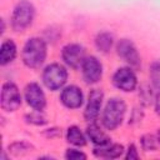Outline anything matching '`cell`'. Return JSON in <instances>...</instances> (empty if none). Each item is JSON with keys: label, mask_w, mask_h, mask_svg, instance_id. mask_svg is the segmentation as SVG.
<instances>
[{"label": "cell", "mask_w": 160, "mask_h": 160, "mask_svg": "<svg viewBox=\"0 0 160 160\" xmlns=\"http://www.w3.org/2000/svg\"><path fill=\"white\" fill-rule=\"evenodd\" d=\"M46 56V45L39 38L30 39L22 50V60L29 68H39Z\"/></svg>", "instance_id": "cell-1"}, {"label": "cell", "mask_w": 160, "mask_h": 160, "mask_svg": "<svg viewBox=\"0 0 160 160\" xmlns=\"http://www.w3.org/2000/svg\"><path fill=\"white\" fill-rule=\"evenodd\" d=\"M126 106L125 102L120 99H111L108 101L104 114H102V124L108 130L116 129L124 118Z\"/></svg>", "instance_id": "cell-2"}, {"label": "cell", "mask_w": 160, "mask_h": 160, "mask_svg": "<svg viewBox=\"0 0 160 160\" xmlns=\"http://www.w3.org/2000/svg\"><path fill=\"white\" fill-rule=\"evenodd\" d=\"M34 14H35L34 6L29 1H26V0L20 1L15 6L14 12H12V18H11L12 29L15 31L25 30L31 24L32 19H34Z\"/></svg>", "instance_id": "cell-3"}, {"label": "cell", "mask_w": 160, "mask_h": 160, "mask_svg": "<svg viewBox=\"0 0 160 160\" xmlns=\"http://www.w3.org/2000/svg\"><path fill=\"white\" fill-rule=\"evenodd\" d=\"M68 79V72L64 66L60 64H51L46 66V69L42 72V81L50 90H58L60 89Z\"/></svg>", "instance_id": "cell-4"}, {"label": "cell", "mask_w": 160, "mask_h": 160, "mask_svg": "<svg viewBox=\"0 0 160 160\" xmlns=\"http://www.w3.org/2000/svg\"><path fill=\"white\" fill-rule=\"evenodd\" d=\"M1 108L6 111H15L21 104V96L15 84L5 82L1 89Z\"/></svg>", "instance_id": "cell-5"}, {"label": "cell", "mask_w": 160, "mask_h": 160, "mask_svg": "<svg viewBox=\"0 0 160 160\" xmlns=\"http://www.w3.org/2000/svg\"><path fill=\"white\" fill-rule=\"evenodd\" d=\"M81 68H82L84 79L88 84H95L100 80L102 69H101V64L98 61L96 58L94 56L85 58L81 64Z\"/></svg>", "instance_id": "cell-6"}, {"label": "cell", "mask_w": 160, "mask_h": 160, "mask_svg": "<svg viewBox=\"0 0 160 160\" xmlns=\"http://www.w3.org/2000/svg\"><path fill=\"white\" fill-rule=\"evenodd\" d=\"M84 54V48L78 44H69L62 49V59L72 69H78L82 64Z\"/></svg>", "instance_id": "cell-7"}, {"label": "cell", "mask_w": 160, "mask_h": 160, "mask_svg": "<svg viewBox=\"0 0 160 160\" xmlns=\"http://www.w3.org/2000/svg\"><path fill=\"white\" fill-rule=\"evenodd\" d=\"M114 84L120 90L131 91L136 86V76L129 68H121L114 75Z\"/></svg>", "instance_id": "cell-8"}, {"label": "cell", "mask_w": 160, "mask_h": 160, "mask_svg": "<svg viewBox=\"0 0 160 160\" xmlns=\"http://www.w3.org/2000/svg\"><path fill=\"white\" fill-rule=\"evenodd\" d=\"M25 99L28 104L38 111H41L45 108V95L41 88L35 82H31L25 88Z\"/></svg>", "instance_id": "cell-9"}, {"label": "cell", "mask_w": 160, "mask_h": 160, "mask_svg": "<svg viewBox=\"0 0 160 160\" xmlns=\"http://www.w3.org/2000/svg\"><path fill=\"white\" fill-rule=\"evenodd\" d=\"M118 54L120 58H122L128 64L132 65V66H138L140 62V58L139 54L136 51V48L134 46V44L128 40V39H122L119 41L118 46Z\"/></svg>", "instance_id": "cell-10"}, {"label": "cell", "mask_w": 160, "mask_h": 160, "mask_svg": "<svg viewBox=\"0 0 160 160\" xmlns=\"http://www.w3.org/2000/svg\"><path fill=\"white\" fill-rule=\"evenodd\" d=\"M102 92L101 90H91L89 94V100H88V105L84 112V116L88 121H94L99 112H100V108H101V102H102Z\"/></svg>", "instance_id": "cell-11"}, {"label": "cell", "mask_w": 160, "mask_h": 160, "mask_svg": "<svg viewBox=\"0 0 160 160\" xmlns=\"http://www.w3.org/2000/svg\"><path fill=\"white\" fill-rule=\"evenodd\" d=\"M60 99L66 108L76 109V108H80L82 104V92L78 86L71 85L62 90Z\"/></svg>", "instance_id": "cell-12"}, {"label": "cell", "mask_w": 160, "mask_h": 160, "mask_svg": "<svg viewBox=\"0 0 160 160\" xmlns=\"http://www.w3.org/2000/svg\"><path fill=\"white\" fill-rule=\"evenodd\" d=\"M122 146L119 144H105V145H99V148L94 149V154L99 158H105V159H116L122 154Z\"/></svg>", "instance_id": "cell-13"}, {"label": "cell", "mask_w": 160, "mask_h": 160, "mask_svg": "<svg viewBox=\"0 0 160 160\" xmlns=\"http://www.w3.org/2000/svg\"><path fill=\"white\" fill-rule=\"evenodd\" d=\"M86 134H88V136L90 138V140H91L94 144H96V145H105V144H108V142L110 141L109 136H108L105 132H102V131L100 130V128H99L96 124H94V122L88 126Z\"/></svg>", "instance_id": "cell-14"}, {"label": "cell", "mask_w": 160, "mask_h": 160, "mask_svg": "<svg viewBox=\"0 0 160 160\" xmlns=\"http://www.w3.org/2000/svg\"><path fill=\"white\" fill-rule=\"evenodd\" d=\"M16 55V46L11 40H6L2 42L1 49H0V64L6 65L10 61L14 60Z\"/></svg>", "instance_id": "cell-15"}, {"label": "cell", "mask_w": 160, "mask_h": 160, "mask_svg": "<svg viewBox=\"0 0 160 160\" xmlns=\"http://www.w3.org/2000/svg\"><path fill=\"white\" fill-rule=\"evenodd\" d=\"M66 138H68V141L71 142L72 145H76V146L85 145V138H84L82 132L79 130L78 126H70L68 129Z\"/></svg>", "instance_id": "cell-16"}, {"label": "cell", "mask_w": 160, "mask_h": 160, "mask_svg": "<svg viewBox=\"0 0 160 160\" xmlns=\"http://www.w3.org/2000/svg\"><path fill=\"white\" fill-rule=\"evenodd\" d=\"M95 44H96V48L100 51L106 52V51H109V49L112 45V36L110 34H108V32H101V34H99L96 36Z\"/></svg>", "instance_id": "cell-17"}, {"label": "cell", "mask_w": 160, "mask_h": 160, "mask_svg": "<svg viewBox=\"0 0 160 160\" xmlns=\"http://www.w3.org/2000/svg\"><path fill=\"white\" fill-rule=\"evenodd\" d=\"M150 78L154 86L160 88V61H155L150 66Z\"/></svg>", "instance_id": "cell-18"}, {"label": "cell", "mask_w": 160, "mask_h": 160, "mask_svg": "<svg viewBox=\"0 0 160 160\" xmlns=\"http://www.w3.org/2000/svg\"><path fill=\"white\" fill-rule=\"evenodd\" d=\"M26 119H28V122L36 124V125H42V124H45V122H46L45 118L40 114V111H39V112H31L30 115H28V116H26Z\"/></svg>", "instance_id": "cell-19"}, {"label": "cell", "mask_w": 160, "mask_h": 160, "mask_svg": "<svg viewBox=\"0 0 160 160\" xmlns=\"http://www.w3.org/2000/svg\"><path fill=\"white\" fill-rule=\"evenodd\" d=\"M65 158L69 160H80V159H86V155L81 151L74 150V149H69L65 154Z\"/></svg>", "instance_id": "cell-20"}, {"label": "cell", "mask_w": 160, "mask_h": 160, "mask_svg": "<svg viewBox=\"0 0 160 160\" xmlns=\"http://www.w3.org/2000/svg\"><path fill=\"white\" fill-rule=\"evenodd\" d=\"M141 144H142V146H144L145 150H154L155 149V139L151 135L144 136L142 140H141Z\"/></svg>", "instance_id": "cell-21"}, {"label": "cell", "mask_w": 160, "mask_h": 160, "mask_svg": "<svg viewBox=\"0 0 160 160\" xmlns=\"http://www.w3.org/2000/svg\"><path fill=\"white\" fill-rule=\"evenodd\" d=\"M126 159H128V160H131V159H138V152H136V148H135V145H132V144H131V145L129 146Z\"/></svg>", "instance_id": "cell-22"}, {"label": "cell", "mask_w": 160, "mask_h": 160, "mask_svg": "<svg viewBox=\"0 0 160 160\" xmlns=\"http://www.w3.org/2000/svg\"><path fill=\"white\" fill-rule=\"evenodd\" d=\"M155 110H156V112L160 115V92L156 95V98H155Z\"/></svg>", "instance_id": "cell-23"}, {"label": "cell", "mask_w": 160, "mask_h": 160, "mask_svg": "<svg viewBox=\"0 0 160 160\" xmlns=\"http://www.w3.org/2000/svg\"><path fill=\"white\" fill-rule=\"evenodd\" d=\"M159 141H160V131H159Z\"/></svg>", "instance_id": "cell-24"}]
</instances>
